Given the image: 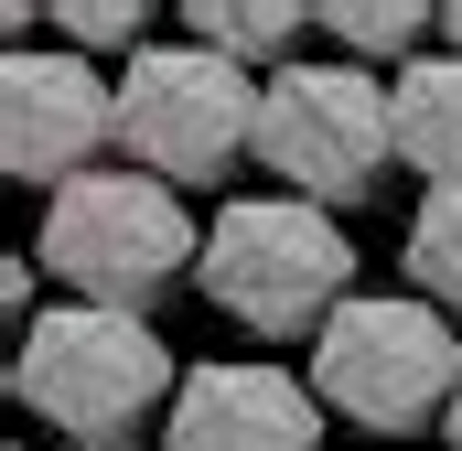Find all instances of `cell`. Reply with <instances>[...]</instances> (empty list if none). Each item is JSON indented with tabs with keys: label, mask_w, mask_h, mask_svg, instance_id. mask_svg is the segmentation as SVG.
Returning <instances> with one entry per match:
<instances>
[{
	"label": "cell",
	"mask_w": 462,
	"mask_h": 451,
	"mask_svg": "<svg viewBox=\"0 0 462 451\" xmlns=\"http://www.w3.org/2000/svg\"><path fill=\"white\" fill-rule=\"evenodd\" d=\"M11 398H22V419L65 430V451H87V441H129L151 409H172L183 365H172V344L151 334V312L65 301V312H43L32 334L11 344Z\"/></svg>",
	"instance_id": "6da1fadb"
},
{
	"label": "cell",
	"mask_w": 462,
	"mask_h": 451,
	"mask_svg": "<svg viewBox=\"0 0 462 451\" xmlns=\"http://www.w3.org/2000/svg\"><path fill=\"white\" fill-rule=\"evenodd\" d=\"M194 290L236 334L291 344V334H323L355 301V247H345V226L323 205H301V194H226V216L205 226Z\"/></svg>",
	"instance_id": "7a4b0ae2"
},
{
	"label": "cell",
	"mask_w": 462,
	"mask_h": 451,
	"mask_svg": "<svg viewBox=\"0 0 462 451\" xmlns=\"http://www.w3.org/2000/svg\"><path fill=\"white\" fill-rule=\"evenodd\" d=\"M32 258L97 312H151L162 290H183L205 269V226L151 172H76L32 226Z\"/></svg>",
	"instance_id": "3957f363"
},
{
	"label": "cell",
	"mask_w": 462,
	"mask_h": 451,
	"mask_svg": "<svg viewBox=\"0 0 462 451\" xmlns=\"http://www.w3.org/2000/svg\"><path fill=\"white\" fill-rule=\"evenodd\" d=\"M462 387V334L452 312L430 301H398V290H355L345 312L312 334V398L345 419V430H441Z\"/></svg>",
	"instance_id": "277c9868"
},
{
	"label": "cell",
	"mask_w": 462,
	"mask_h": 451,
	"mask_svg": "<svg viewBox=\"0 0 462 451\" xmlns=\"http://www.w3.org/2000/svg\"><path fill=\"white\" fill-rule=\"evenodd\" d=\"M398 161V108L387 76H365L345 54H301L258 87V172H280V194L345 216L376 194V172Z\"/></svg>",
	"instance_id": "5b68a950"
},
{
	"label": "cell",
	"mask_w": 462,
	"mask_h": 451,
	"mask_svg": "<svg viewBox=\"0 0 462 451\" xmlns=\"http://www.w3.org/2000/svg\"><path fill=\"white\" fill-rule=\"evenodd\" d=\"M258 87L205 43H151L140 65H118V151L151 183H226V161H258Z\"/></svg>",
	"instance_id": "8992f818"
},
{
	"label": "cell",
	"mask_w": 462,
	"mask_h": 451,
	"mask_svg": "<svg viewBox=\"0 0 462 451\" xmlns=\"http://www.w3.org/2000/svg\"><path fill=\"white\" fill-rule=\"evenodd\" d=\"M118 140V76H97L87 54H0V172L65 194L97 151Z\"/></svg>",
	"instance_id": "52a82bcc"
},
{
	"label": "cell",
	"mask_w": 462,
	"mask_h": 451,
	"mask_svg": "<svg viewBox=\"0 0 462 451\" xmlns=\"http://www.w3.org/2000/svg\"><path fill=\"white\" fill-rule=\"evenodd\" d=\"M162 441L172 451H323V398L291 376V365H258V354H216V365H183V398L162 409Z\"/></svg>",
	"instance_id": "ba28073f"
},
{
	"label": "cell",
	"mask_w": 462,
	"mask_h": 451,
	"mask_svg": "<svg viewBox=\"0 0 462 451\" xmlns=\"http://www.w3.org/2000/svg\"><path fill=\"white\" fill-rule=\"evenodd\" d=\"M387 108H398V161L430 172V194L462 183V54L452 43H430L420 65H398L387 76Z\"/></svg>",
	"instance_id": "9c48e42d"
},
{
	"label": "cell",
	"mask_w": 462,
	"mask_h": 451,
	"mask_svg": "<svg viewBox=\"0 0 462 451\" xmlns=\"http://www.w3.org/2000/svg\"><path fill=\"white\" fill-rule=\"evenodd\" d=\"M312 32H323V11H291V0H194V11H183V43L226 54V65H247V76L301 65Z\"/></svg>",
	"instance_id": "30bf717a"
},
{
	"label": "cell",
	"mask_w": 462,
	"mask_h": 451,
	"mask_svg": "<svg viewBox=\"0 0 462 451\" xmlns=\"http://www.w3.org/2000/svg\"><path fill=\"white\" fill-rule=\"evenodd\" d=\"M430 32H441V22H430L420 0H323V43H334L345 65H365V76H376V65H420Z\"/></svg>",
	"instance_id": "8fae6325"
},
{
	"label": "cell",
	"mask_w": 462,
	"mask_h": 451,
	"mask_svg": "<svg viewBox=\"0 0 462 451\" xmlns=\"http://www.w3.org/2000/svg\"><path fill=\"white\" fill-rule=\"evenodd\" d=\"M398 269L420 280L430 312H452V323H462V183L420 194V216H409V258H398Z\"/></svg>",
	"instance_id": "7c38bea8"
},
{
	"label": "cell",
	"mask_w": 462,
	"mask_h": 451,
	"mask_svg": "<svg viewBox=\"0 0 462 451\" xmlns=\"http://www.w3.org/2000/svg\"><path fill=\"white\" fill-rule=\"evenodd\" d=\"M54 43L87 54V65L97 54H129L140 65L151 54V0H54Z\"/></svg>",
	"instance_id": "4fadbf2b"
},
{
	"label": "cell",
	"mask_w": 462,
	"mask_h": 451,
	"mask_svg": "<svg viewBox=\"0 0 462 451\" xmlns=\"http://www.w3.org/2000/svg\"><path fill=\"white\" fill-rule=\"evenodd\" d=\"M441 43H452V54H462V0H452V11H441Z\"/></svg>",
	"instance_id": "5bb4252c"
},
{
	"label": "cell",
	"mask_w": 462,
	"mask_h": 451,
	"mask_svg": "<svg viewBox=\"0 0 462 451\" xmlns=\"http://www.w3.org/2000/svg\"><path fill=\"white\" fill-rule=\"evenodd\" d=\"M441 441H452V451H462V387H452V419H441Z\"/></svg>",
	"instance_id": "9a60e30c"
},
{
	"label": "cell",
	"mask_w": 462,
	"mask_h": 451,
	"mask_svg": "<svg viewBox=\"0 0 462 451\" xmlns=\"http://www.w3.org/2000/svg\"><path fill=\"white\" fill-rule=\"evenodd\" d=\"M87 451H140V441H87Z\"/></svg>",
	"instance_id": "2e32d148"
}]
</instances>
